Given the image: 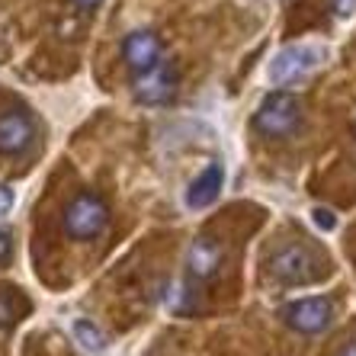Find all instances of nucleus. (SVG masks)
<instances>
[{
    "mask_svg": "<svg viewBox=\"0 0 356 356\" xmlns=\"http://www.w3.org/2000/svg\"><path fill=\"white\" fill-rule=\"evenodd\" d=\"M270 273L282 286H308L324 276V260L305 244H286L270 257Z\"/></svg>",
    "mask_w": 356,
    "mask_h": 356,
    "instance_id": "obj_1",
    "label": "nucleus"
},
{
    "mask_svg": "<svg viewBox=\"0 0 356 356\" xmlns=\"http://www.w3.org/2000/svg\"><path fill=\"white\" fill-rule=\"evenodd\" d=\"M302 125V103L296 93L276 90L260 103L257 116H254V129L264 138H286Z\"/></svg>",
    "mask_w": 356,
    "mask_h": 356,
    "instance_id": "obj_2",
    "label": "nucleus"
},
{
    "mask_svg": "<svg viewBox=\"0 0 356 356\" xmlns=\"http://www.w3.org/2000/svg\"><path fill=\"white\" fill-rule=\"evenodd\" d=\"M109 225V206L93 193H81L67 202L65 209V232L74 241H93L106 232Z\"/></svg>",
    "mask_w": 356,
    "mask_h": 356,
    "instance_id": "obj_3",
    "label": "nucleus"
},
{
    "mask_svg": "<svg viewBox=\"0 0 356 356\" xmlns=\"http://www.w3.org/2000/svg\"><path fill=\"white\" fill-rule=\"evenodd\" d=\"M282 318H286V324L298 334H321V331H327L334 321V302L324 296L298 298V302L286 305Z\"/></svg>",
    "mask_w": 356,
    "mask_h": 356,
    "instance_id": "obj_4",
    "label": "nucleus"
},
{
    "mask_svg": "<svg viewBox=\"0 0 356 356\" xmlns=\"http://www.w3.org/2000/svg\"><path fill=\"white\" fill-rule=\"evenodd\" d=\"M321 61V51L315 45H289V49H282L273 61H270V81L273 83H296L302 81L305 74H312Z\"/></svg>",
    "mask_w": 356,
    "mask_h": 356,
    "instance_id": "obj_5",
    "label": "nucleus"
},
{
    "mask_svg": "<svg viewBox=\"0 0 356 356\" xmlns=\"http://www.w3.org/2000/svg\"><path fill=\"white\" fill-rule=\"evenodd\" d=\"M174 93H177V71L167 61H158L154 67L141 71L138 81H135V97L141 103H148V106H161L167 99H174Z\"/></svg>",
    "mask_w": 356,
    "mask_h": 356,
    "instance_id": "obj_6",
    "label": "nucleus"
},
{
    "mask_svg": "<svg viewBox=\"0 0 356 356\" xmlns=\"http://www.w3.org/2000/svg\"><path fill=\"white\" fill-rule=\"evenodd\" d=\"M161 51H164L161 39L154 33H148V29H138V33L125 35V42H122V58L135 74H141V71H148V67L158 65Z\"/></svg>",
    "mask_w": 356,
    "mask_h": 356,
    "instance_id": "obj_7",
    "label": "nucleus"
},
{
    "mask_svg": "<svg viewBox=\"0 0 356 356\" xmlns=\"http://www.w3.org/2000/svg\"><path fill=\"white\" fill-rule=\"evenodd\" d=\"M33 135H35V125L29 119V113L13 109L7 116H0V154H19V151H26Z\"/></svg>",
    "mask_w": 356,
    "mask_h": 356,
    "instance_id": "obj_8",
    "label": "nucleus"
},
{
    "mask_svg": "<svg viewBox=\"0 0 356 356\" xmlns=\"http://www.w3.org/2000/svg\"><path fill=\"white\" fill-rule=\"evenodd\" d=\"M222 183H225V170L222 164H209L196 180L190 183V190H186V206L190 209H206L212 206L222 193Z\"/></svg>",
    "mask_w": 356,
    "mask_h": 356,
    "instance_id": "obj_9",
    "label": "nucleus"
},
{
    "mask_svg": "<svg viewBox=\"0 0 356 356\" xmlns=\"http://www.w3.org/2000/svg\"><path fill=\"white\" fill-rule=\"evenodd\" d=\"M218 264H222V250H218L216 241H209V238L193 241L190 257H186L193 280H212L218 273Z\"/></svg>",
    "mask_w": 356,
    "mask_h": 356,
    "instance_id": "obj_10",
    "label": "nucleus"
},
{
    "mask_svg": "<svg viewBox=\"0 0 356 356\" xmlns=\"http://www.w3.org/2000/svg\"><path fill=\"white\" fill-rule=\"evenodd\" d=\"M74 337H77V343H81L83 350H90V353H103V350H106V337H103V331H97L90 321H77L74 324Z\"/></svg>",
    "mask_w": 356,
    "mask_h": 356,
    "instance_id": "obj_11",
    "label": "nucleus"
},
{
    "mask_svg": "<svg viewBox=\"0 0 356 356\" xmlns=\"http://www.w3.org/2000/svg\"><path fill=\"white\" fill-rule=\"evenodd\" d=\"M13 318H17V312H13V305H10V298L0 296V331H7L10 324H13Z\"/></svg>",
    "mask_w": 356,
    "mask_h": 356,
    "instance_id": "obj_12",
    "label": "nucleus"
},
{
    "mask_svg": "<svg viewBox=\"0 0 356 356\" xmlns=\"http://www.w3.org/2000/svg\"><path fill=\"white\" fill-rule=\"evenodd\" d=\"M13 209V190L10 186H0V216H7Z\"/></svg>",
    "mask_w": 356,
    "mask_h": 356,
    "instance_id": "obj_13",
    "label": "nucleus"
},
{
    "mask_svg": "<svg viewBox=\"0 0 356 356\" xmlns=\"http://www.w3.org/2000/svg\"><path fill=\"white\" fill-rule=\"evenodd\" d=\"M315 222H318V225H321L324 232H331L334 225H337V218H334V216H331V212H324V209H315Z\"/></svg>",
    "mask_w": 356,
    "mask_h": 356,
    "instance_id": "obj_14",
    "label": "nucleus"
},
{
    "mask_svg": "<svg viewBox=\"0 0 356 356\" xmlns=\"http://www.w3.org/2000/svg\"><path fill=\"white\" fill-rule=\"evenodd\" d=\"M334 10H337L340 17H350L356 10V0H334Z\"/></svg>",
    "mask_w": 356,
    "mask_h": 356,
    "instance_id": "obj_15",
    "label": "nucleus"
},
{
    "mask_svg": "<svg viewBox=\"0 0 356 356\" xmlns=\"http://www.w3.org/2000/svg\"><path fill=\"white\" fill-rule=\"evenodd\" d=\"M10 254V234L7 232H0V260Z\"/></svg>",
    "mask_w": 356,
    "mask_h": 356,
    "instance_id": "obj_16",
    "label": "nucleus"
},
{
    "mask_svg": "<svg viewBox=\"0 0 356 356\" xmlns=\"http://www.w3.org/2000/svg\"><path fill=\"white\" fill-rule=\"evenodd\" d=\"M74 7H81V10H93V7H99L103 0H71Z\"/></svg>",
    "mask_w": 356,
    "mask_h": 356,
    "instance_id": "obj_17",
    "label": "nucleus"
},
{
    "mask_svg": "<svg viewBox=\"0 0 356 356\" xmlns=\"http://www.w3.org/2000/svg\"><path fill=\"white\" fill-rule=\"evenodd\" d=\"M340 356H356V340H347L343 350H340Z\"/></svg>",
    "mask_w": 356,
    "mask_h": 356,
    "instance_id": "obj_18",
    "label": "nucleus"
}]
</instances>
